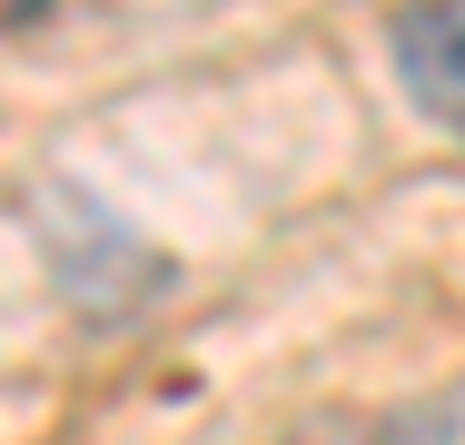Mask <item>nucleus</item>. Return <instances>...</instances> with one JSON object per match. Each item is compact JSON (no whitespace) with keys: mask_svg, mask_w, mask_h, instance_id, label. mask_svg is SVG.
Segmentation results:
<instances>
[{"mask_svg":"<svg viewBox=\"0 0 465 445\" xmlns=\"http://www.w3.org/2000/svg\"><path fill=\"white\" fill-rule=\"evenodd\" d=\"M396 80L446 139H465V0H406L396 10Z\"/></svg>","mask_w":465,"mask_h":445,"instance_id":"f257e3e1","label":"nucleus"},{"mask_svg":"<svg viewBox=\"0 0 465 445\" xmlns=\"http://www.w3.org/2000/svg\"><path fill=\"white\" fill-rule=\"evenodd\" d=\"M287 445H456V416L446 406H376V416H317Z\"/></svg>","mask_w":465,"mask_h":445,"instance_id":"f03ea898","label":"nucleus"}]
</instances>
